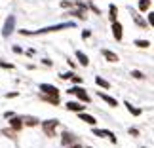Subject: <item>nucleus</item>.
Masks as SVG:
<instances>
[{
	"label": "nucleus",
	"instance_id": "15",
	"mask_svg": "<svg viewBox=\"0 0 154 148\" xmlns=\"http://www.w3.org/2000/svg\"><path fill=\"white\" fill-rule=\"evenodd\" d=\"M21 122H23V125H38V120L36 118H21Z\"/></svg>",
	"mask_w": 154,
	"mask_h": 148
},
{
	"label": "nucleus",
	"instance_id": "13",
	"mask_svg": "<svg viewBox=\"0 0 154 148\" xmlns=\"http://www.w3.org/2000/svg\"><path fill=\"white\" fill-rule=\"evenodd\" d=\"M97 95H99V97H101V99L105 101V103H109L110 106H118V103H116V99H112L110 95H106V93H101V91H99V93H97Z\"/></svg>",
	"mask_w": 154,
	"mask_h": 148
},
{
	"label": "nucleus",
	"instance_id": "1",
	"mask_svg": "<svg viewBox=\"0 0 154 148\" xmlns=\"http://www.w3.org/2000/svg\"><path fill=\"white\" fill-rule=\"evenodd\" d=\"M67 91H69V95H70V93H74L82 103H90V95H88V91L84 89V87H70V89H67Z\"/></svg>",
	"mask_w": 154,
	"mask_h": 148
},
{
	"label": "nucleus",
	"instance_id": "8",
	"mask_svg": "<svg viewBox=\"0 0 154 148\" xmlns=\"http://www.w3.org/2000/svg\"><path fill=\"white\" fill-rule=\"evenodd\" d=\"M86 108V104H80V103H76V101H69L67 103V110H72V112H82Z\"/></svg>",
	"mask_w": 154,
	"mask_h": 148
},
{
	"label": "nucleus",
	"instance_id": "14",
	"mask_svg": "<svg viewBox=\"0 0 154 148\" xmlns=\"http://www.w3.org/2000/svg\"><path fill=\"white\" fill-rule=\"evenodd\" d=\"M10 125L14 131H19V129L23 127V122H21V118H14V120H10Z\"/></svg>",
	"mask_w": 154,
	"mask_h": 148
},
{
	"label": "nucleus",
	"instance_id": "3",
	"mask_svg": "<svg viewBox=\"0 0 154 148\" xmlns=\"http://www.w3.org/2000/svg\"><path fill=\"white\" fill-rule=\"evenodd\" d=\"M40 91H42L44 95H50V97H57L59 95L57 87L51 86V84H40Z\"/></svg>",
	"mask_w": 154,
	"mask_h": 148
},
{
	"label": "nucleus",
	"instance_id": "22",
	"mask_svg": "<svg viewBox=\"0 0 154 148\" xmlns=\"http://www.w3.org/2000/svg\"><path fill=\"white\" fill-rule=\"evenodd\" d=\"M0 67H2V68H14V65H11V63H4V61H0Z\"/></svg>",
	"mask_w": 154,
	"mask_h": 148
},
{
	"label": "nucleus",
	"instance_id": "26",
	"mask_svg": "<svg viewBox=\"0 0 154 148\" xmlns=\"http://www.w3.org/2000/svg\"><path fill=\"white\" fill-rule=\"evenodd\" d=\"M67 148H82L80 144H72V146H67Z\"/></svg>",
	"mask_w": 154,
	"mask_h": 148
},
{
	"label": "nucleus",
	"instance_id": "25",
	"mask_svg": "<svg viewBox=\"0 0 154 148\" xmlns=\"http://www.w3.org/2000/svg\"><path fill=\"white\" fill-rule=\"evenodd\" d=\"M90 34H91L90 31H84V32H82V38H90Z\"/></svg>",
	"mask_w": 154,
	"mask_h": 148
},
{
	"label": "nucleus",
	"instance_id": "16",
	"mask_svg": "<svg viewBox=\"0 0 154 148\" xmlns=\"http://www.w3.org/2000/svg\"><path fill=\"white\" fill-rule=\"evenodd\" d=\"M150 2H152V0H141V2H139V10L141 11H146V10L150 8Z\"/></svg>",
	"mask_w": 154,
	"mask_h": 148
},
{
	"label": "nucleus",
	"instance_id": "20",
	"mask_svg": "<svg viewBox=\"0 0 154 148\" xmlns=\"http://www.w3.org/2000/svg\"><path fill=\"white\" fill-rule=\"evenodd\" d=\"M126 104H128V110L131 112V114H135V116H139V114H141V110H139V108H135V106H131L129 103H126Z\"/></svg>",
	"mask_w": 154,
	"mask_h": 148
},
{
	"label": "nucleus",
	"instance_id": "5",
	"mask_svg": "<svg viewBox=\"0 0 154 148\" xmlns=\"http://www.w3.org/2000/svg\"><path fill=\"white\" fill-rule=\"evenodd\" d=\"M14 25H15V17L11 15V17H8V19H6V25H4V31H2L4 36H10V32L14 31Z\"/></svg>",
	"mask_w": 154,
	"mask_h": 148
},
{
	"label": "nucleus",
	"instance_id": "10",
	"mask_svg": "<svg viewBox=\"0 0 154 148\" xmlns=\"http://www.w3.org/2000/svg\"><path fill=\"white\" fill-rule=\"evenodd\" d=\"M80 120L86 122V123H90V125H95V122H97L91 114H86V112H80Z\"/></svg>",
	"mask_w": 154,
	"mask_h": 148
},
{
	"label": "nucleus",
	"instance_id": "18",
	"mask_svg": "<svg viewBox=\"0 0 154 148\" xmlns=\"http://www.w3.org/2000/svg\"><path fill=\"white\" fill-rule=\"evenodd\" d=\"M109 10H110V21L114 23V21H116V14H118V8H116L114 4H110V8H109Z\"/></svg>",
	"mask_w": 154,
	"mask_h": 148
},
{
	"label": "nucleus",
	"instance_id": "17",
	"mask_svg": "<svg viewBox=\"0 0 154 148\" xmlns=\"http://www.w3.org/2000/svg\"><path fill=\"white\" fill-rule=\"evenodd\" d=\"M95 82H97V86L105 87V89H109V87H110V84H109V82H106V80H103L101 76H97V78H95Z\"/></svg>",
	"mask_w": 154,
	"mask_h": 148
},
{
	"label": "nucleus",
	"instance_id": "12",
	"mask_svg": "<svg viewBox=\"0 0 154 148\" xmlns=\"http://www.w3.org/2000/svg\"><path fill=\"white\" fill-rule=\"evenodd\" d=\"M76 57H78V61H80L82 67H88V65H90V59H88V55L84 51H76Z\"/></svg>",
	"mask_w": 154,
	"mask_h": 148
},
{
	"label": "nucleus",
	"instance_id": "7",
	"mask_svg": "<svg viewBox=\"0 0 154 148\" xmlns=\"http://www.w3.org/2000/svg\"><path fill=\"white\" fill-rule=\"evenodd\" d=\"M61 143H63V146L76 144V137H74L72 133H67V131H65V133H63V137H61Z\"/></svg>",
	"mask_w": 154,
	"mask_h": 148
},
{
	"label": "nucleus",
	"instance_id": "21",
	"mask_svg": "<svg viewBox=\"0 0 154 148\" xmlns=\"http://www.w3.org/2000/svg\"><path fill=\"white\" fill-rule=\"evenodd\" d=\"M2 133L6 135V137H11V139H14V135H15V131H14V129H4Z\"/></svg>",
	"mask_w": 154,
	"mask_h": 148
},
{
	"label": "nucleus",
	"instance_id": "19",
	"mask_svg": "<svg viewBox=\"0 0 154 148\" xmlns=\"http://www.w3.org/2000/svg\"><path fill=\"white\" fill-rule=\"evenodd\" d=\"M135 46H137V48H149L150 42L149 40H135Z\"/></svg>",
	"mask_w": 154,
	"mask_h": 148
},
{
	"label": "nucleus",
	"instance_id": "2",
	"mask_svg": "<svg viewBox=\"0 0 154 148\" xmlns=\"http://www.w3.org/2000/svg\"><path fill=\"white\" fill-rule=\"evenodd\" d=\"M40 125H42L44 133L48 135V137H53V131H55V127L59 125V122L57 120H48V122H42Z\"/></svg>",
	"mask_w": 154,
	"mask_h": 148
},
{
	"label": "nucleus",
	"instance_id": "9",
	"mask_svg": "<svg viewBox=\"0 0 154 148\" xmlns=\"http://www.w3.org/2000/svg\"><path fill=\"white\" fill-rule=\"evenodd\" d=\"M112 32H114V38L116 40H122V25L118 21L112 23Z\"/></svg>",
	"mask_w": 154,
	"mask_h": 148
},
{
	"label": "nucleus",
	"instance_id": "4",
	"mask_svg": "<svg viewBox=\"0 0 154 148\" xmlns=\"http://www.w3.org/2000/svg\"><path fill=\"white\" fill-rule=\"evenodd\" d=\"M70 27H72V23H61V25H53V27H48V29H40L38 32L40 34L42 32H55V31H63V29H70Z\"/></svg>",
	"mask_w": 154,
	"mask_h": 148
},
{
	"label": "nucleus",
	"instance_id": "23",
	"mask_svg": "<svg viewBox=\"0 0 154 148\" xmlns=\"http://www.w3.org/2000/svg\"><path fill=\"white\" fill-rule=\"evenodd\" d=\"M131 74H133V78H139V80H141V78H143V72H139V70H133V72H131Z\"/></svg>",
	"mask_w": 154,
	"mask_h": 148
},
{
	"label": "nucleus",
	"instance_id": "24",
	"mask_svg": "<svg viewBox=\"0 0 154 148\" xmlns=\"http://www.w3.org/2000/svg\"><path fill=\"white\" fill-rule=\"evenodd\" d=\"M129 135H133V137H137V135H139V131H137V129H129Z\"/></svg>",
	"mask_w": 154,
	"mask_h": 148
},
{
	"label": "nucleus",
	"instance_id": "11",
	"mask_svg": "<svg viewBox=\"0 0 154 148\" xmlns=\"http://www.w3.org/2000/svg\"><path fill=\"white\" fill-rule=\"evenodd\" d=\"M101 53H103V57L106 59V61H110V63H116L118 61V55H116V53H112V51H109V50H103Z\"/></svg>",
	"mask_w": 154,
	"mask_h": 148
},
{
	"label": "nucleus",
	"instance_id": "6",
	"mask_svg": "<svg viewBox=\"0 0 154 148\" xmlns=\"http://www.w3.org/2000/svg\"><path fill=\"white\" fill-rule=\"evenodd\" d=\"M93 135H97V137H109L110 143H116V137L109 131V129H93Z\"/></svg>",
	"mask_w": 154,
	"mask_h": 148
}]
</instances>
